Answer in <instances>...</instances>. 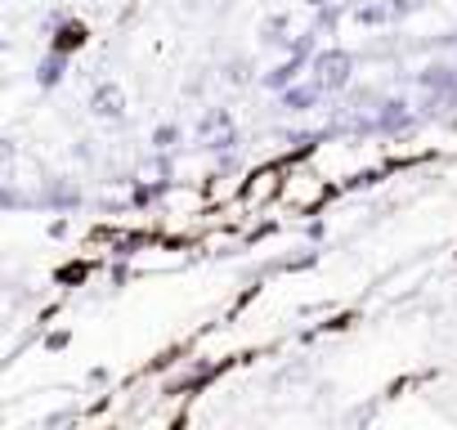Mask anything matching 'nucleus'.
Segmentation results:
<instances>
[{"instance_id":"obj_2","label":"nucleus","mask_w":457,"mask_h":430,"mask_svg":"<svg viewBox=\"0 0 457 430\" xmlns=\"http://www.w3.org/2000/svg\"><path fill=\"white\" fill-rule=\"evenodd\" d=\"M90 112H95L99 121H121V117H126V90H121L117 81H99V86L90 90Z\"/></svg>"},{"instance_id":"obj_1","label":"nucleus","mask_w":457,"mask_h":430,"mask_svg":"<svg viewBox=\"0 0 457 430\" xmlns=\"http://www.w3.org/2000/svg\"><path fill=\"white\" fill-rule=\"evenodd\" d=\"M310 72H314V81L323 86V95H341V90L354 81V54H350V50H314Z\"/></svg>"},{"instance_id":"obj_9","label":"nucleus","mask_w":457,"mask_h":430,"mask_svg":"<svg viewBox=\"0 0 457 430\" xmlns=\"http://www.w3.org/2000/svg\"><path fill=\"white\" fill-rule=\"evenodd\" d=\"M228 126H234L228 108H206V112L197 117V139H211V135H220V130H228Z\"/></svg>"},{"instance_id":"obj_17","label":"nucleus","mask_w":457,"mask_h":430,"mask_svg":"<svg viewBox=\"0 0 457 430\" xmlns=\"http://www.w3.org/2000/svg\"><path fill=\"white\" fill-rule=\"evenodd\" d=\"M5 45H10V41H5V37H0V50H5Z\"/></svg>"},{"instance_id":"obj_10","label":"nucleus","mask_w":457,"mask_h":430,"mask_svg":"<svg viewBox=\"0 0 457 430\" xmlns=\"http://www.w3.org/2000/svg\"><path fill=\"white\" fill-rule=\"evenodd\" d=\"M261 45H278V50H292V37H287V19L274 14L261 23Z\"/></svg>"},{"instance_id":"obj_5","label":"nucleus","mask_w":457,"mask_h":430,"mask_svg":"<svg viewBox=\"0 0 457 430\" xmlns=\"http://www.w3.org/2000/svg\"><path fill=\"white\" fill-rule=\"evenodd\" d=\"M350 19H354L359 28H386V23H395L386 0H354V5H350Z\"/></svg>"},{"instance_id":"obj_16","label":"nucleus","mask_w":457,"mask_h":430,"mask_svg":"<svg viewBox=\"0 0 457 430\" xmlns=\"http://www.w3.org/2000/svg\"><path fill=\"white\" fill-rule=\"evenodd\" d=\"M305 5H310V10H319V5H323V0H305Z\"/></svg>"},{"instance_id":"obj_13","label":"nucleus","mask_w":457,"mask_h":430,"mask_svg":"<svg viewBox=\"0 0 457 430\" xmlns=\"http://www.w3.org/2000/svg\"><path fill=\"white\" fill-rule=\"evenodd\" d=\"M386 5H390V19H395V23H403L408 14H417V10L426 5V0H386Z\"/></svg>"},{"instance_id":"obj_7","label":"nucleus","mask_w":457,"mask_h":430,"mask_svg":"<svg viewBox=\"0 0 457 430\" xmlns=\"http://www.w3.org/2000/svg\"><path fill=\"white\" fill-rule=\"evenodd\" d=\"M305 63H310V59H301V54H292L287 63H278L274 72H265V77H261V86L278 95V90H287V86H292V81L301 77V68H305Z\"/></svg>"},{"instance_id":"obj_8","label":"nucleus","mask_w":457,"mask_h":430,"mask_svg":"<svg viewBox=\"0 0 457 430\" xmlns=\"http://www.w3.org/2000/svg\"><path fill=\"white\" fill-rule=\"evenodd\" d=\"M63 72H68V54H63V50H50V54L41 59V68H37V86H41V90H54V86L63 81Z\"/></svg>"},{"instance_id":"obj_6","label":"nucleus","mask_w":457,"mask_h":430,"mask_svg":"<svg viewBox=\"0 0 457 430\" xmlns=\"http://www.w3.org/2000/svg\"><path fill=\"white\" fill-rule=\"evenodd\" d=\"M86 41H90V28H86V23H77V19H63V23H59V32H54V45H50V50L72 54V50H81Z\"/></svg>"},{"instance_id":"obj_12","label":"nucleus","mask_w":457,"mask_h":430,"mask_svg":"<svg viewBox=\"0 0 457 430\" xmlns=\"http://www.w3.org/2000/svg\"><path fill=\"white\" fill-rule=\"evenodd\" d=\"M224 81H228V86H247V81H252V63H247V59H228V63H224Z\"/></svg>"},{"instance_id":"obj_14","label":"nucleus","mask_w":457,"mask_h":430,"mask_svg":"<svg viewBox=\"0 0 457 430\" xmlns=\"http://www.w3.org/2000/svg\"><path fill=\"white\" fill-rule=\"evenodd\" d=\"M337 19H341V10H323V5H319V19H314V32H332V28H337Z\"/></svg>"},{"instance_id":"obj_15","label":"nucleus","mask_w":457,"mask_h":430,"mask_svg":"<svg viewBox=\"0 0 457 430\" xmlns=\"http://www.w3.org/2000/svg\"><path fill=\"white\" fill-rule=\"evenodd\" d=\"M305 376H310V363H296V368H287L278 376V385H292V381H305Z\"/></svg>"},{"instance_id":"obj_4","label":"nucleus","mask_w":457,"mask_h":430,"mask_svg":"<svg viewBox=\"0 0 457 430\" xmlns=\"http://www.w3.org/2000/svg\"><path fill=\"white\" fill-rule=\"evenodd\" d=\"M372 126H377V130H386V135H395V130H408V126H412V112H408V103H403V99H381V103H377Z\"/></svg>"},{"instance_id":"obj_11","label":"nucleus","mask_w":457,"mask_h":430,"mask_svg":"<svg viewBox=\"0 0 457 430\" xmlns=\"http://www.w3.org/2000/svg\"><path fill=\"white\" fill-rule=\"evenodd\" d=\"M175 144H179V126H175V121H162V126L153 130V148H157V153H170Z\"/></svg>"},{"instance_id":"obj_3","label":"nucleus","mask_w":457,"mask_h":430,"mask_svg":"<svg viewBox=\"0 0 457 430\" xmlns=\"http://www.w3.org/2000/svg\"><path fill=\"white\" fill-rule=\"evenodd\" d=\"M319 99H323V86L310 77V81H292L287 90H278V108L283 112H310V108H319Z\"/></svg>"}]
</instances>
